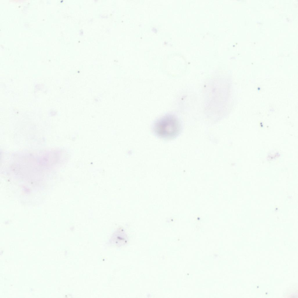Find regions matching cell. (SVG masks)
Wrapping results in <instances>:
<instances>
[{
    "mask_svg": "<svg viewBox=\"0 0 298 298\" xmlns=\"http://www.w3.org/2000/svg\"><path fill=\"white\" fill-rule=\"evenodd\" d=\"M181 130L180 122L176 116L168 113L156 120L152 126L154 134L158 137L171 140L177 137Z\"/></svg>",
    "mask_w": 298,
    "mask_h": 298,
    "instance_id": "obj_1",
    "label": "cell"
}]
</instances>
